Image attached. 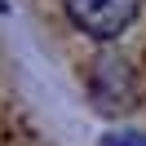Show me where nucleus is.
I'll return each mask as SVG.
<instances>
[{"label":"nucleus","mask_w":146,"mask_h":146,"mask_svg":"<svg viewBox=\"0 0 146 146\" xmlns=\"http://www.w3.org/2000/svg\"><path fill=\"white\" fill-rule=\"evenodd\" d=\"M111 146H146V137H133V133L128 137H111Z\"/></svg>","instance_id":"1"}]
</instances>
